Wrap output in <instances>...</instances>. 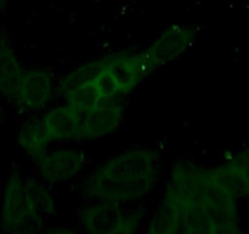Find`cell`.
<instances>
[{"mask_svg":"<svg viewBox=\"0 0 249 234\" xmlns=\"http://www.w3.org/2000/svg\"><path fill=\"white\" fill-rule=\"evenodd\" d=\"M215 177L239 200L249 198V171L232 160L213 167Z\"/></svg>","mask_w":249,"mask_h":234,"instance_id":"5bb4252c","label":"cell"},{"mask_svg":"<svg viewBox=\"0 0 249 234\" xmlns=\"http://www.w3.org/2000/svg\"><path fill=\"white\" fill-rule=\"evenodd\" d=\"M124 120V105L120 100H107L87 111H81L80 142L114 134Z\"/></svg>","mask_w":249,"mask_h":234,"instance_id":"9c48e42d","label":"cell"},{"mask_svg":"<svg viewBox=\"0 0 249 234\" xmlns=\"http://www.w3.org/2000/svg\"><path fill=\"white\" fill-rule=\"evenodd\" d=\"M160 176L159 155L137 147L124 150L93 169L82 183L87 201L136 205L153 192Z\"/></svg>","mask_w":249,"mask_h":234,"instance_id":"7a4b0ae2","label":"cell"},{"mask_svg":"<svg viewBox=\"0 0 249 234\" xmlns=\"http://www.w3.org/2000/svg\"><path fill=\"white\" fill-rule=\"evenodd\" d=\"M148 75L144 51L126 50L98 59L93 77L107 100H120L130 95Z\"/></svg>","mask_w":249,"mask_h":234,"instance_id":"277c9868","label":"cell"},{"mask_svg":"<svg viewBox=\"0 0 249 234\" xmlns=\"http://www.w3.org/2000/svg\"><path fill=\"white\" fill-rule=\"evenodd\" d=\"M18 143L21 149L33 160L39 159L52 144L47 135L40 118H30L21 126L18 135Z\"/></svg>","mask_w":249,"mask_h":234,"instance_id":"4fadbf2b","label":"cell"},{"mask_svg":"<svg viewBox=\"0 0 249 234\" xmlns=\"http://www.w3.org/2000/svg\"><path fill=\"white\" fill-rule=\"evenodd\" d=\"M38 178L47 184H60L77 178L86 167V154L78 148L47 150L35 161Z\"/></svg>","mask_w":249,"mask_h":234,"instance_id":"52a82bcc","label":"cell"},{"mask_svg":"<svg viewBox=\"0 0 249 234\" xmlns=\"http://www.w3.org/2000/svg\"><path fill=\"white\" fill-rule=\"evenodd\" d=\"M45 182L14 172L3 189L0 223L8 233L42 231L56 212L54 195Z\"/></svg>","mask_w":249,"mask_h":234,"instance_id":"3957f363","label":"cell"},{"mask_svg":"<svg viewBox=\"0 0 249 234\" xmlns=\"http://www.w3.org/2000/svg\"><path fill=\"white\" fill-rule=\"evenodd\" d=\"M4 117V111H3V107H1V105H0V121L3 120Z\"/></svg>","mask_w":249,"mask_h":234,"instance_id":"2e32d148","label":"cell"},{"mask_svg":"<svg viewBox=\"0 0 249 234\" xmlns=\"http://www.w3.org/2000/svg\"><path fill=\"white\" fill-rule=\"evenodd\" d=\"M52 143L80 142L81 111L69 104L52 107L40 117Z\"/></svg>","mask_w":249,"mask_h":234,"instance_id":"30bf717a","label":"cell"},{"mask_svg":"<svg viewBox=\"0 0 249 234\" xmlns=\"http://www.w3.org/2000/svg\"><path fill=\"white\" fill-rule=\"evenodd\" d=\"M197 35L198 30L192 26L175 25L162 31L144 50L149 72L161 70L186 54Z\"/></svg>","mask_w":249,"mask_h":234,"instance_id":"8992f818","label":"cell"},{"mask_svg":"<svg viewBox=\"0 0 249 234\" xmlns=\"http://www.w3.org/2000/svg\"><path fill=\"white\" fill-rule=\"evenodd\" d=\"M61 94L65 99L66 104L71 105L78 111H87V110L93 109L107 100L93 76L90 78L76 83L65 92H62Z\"/></svg>","mask_w":249,"mask_h":234,"instance_id":"7c38bea8","label":"cell"},{"mask_svg":"<svg viewBox=\"0 0 249 234\" xmlns=\"http://www.w3.org/2000/svg\"><path fill=\"white\" fill-rule=\"evenodd\" d=\"M56 92L54 75L48 68L32 67L25 71L14 102L21 111L39 112L49 106Z\"/></svg>","mask_w":249,"mask_h":234,"instance_id":"ba28073f","label":"cell"},{"mask_svg":"<svg viewBox=\"0 0 249 234\" xmlns=\"http://www.w3.org/2000/svg\"><path fill=\"white\" fill-rule=\"evenodd\" d=\"M143 219L144 212L140 207L104 201H87L78 212V226L88 233H136Z\"/></svg>","mask_w":249,"mask_h":234,"instance_id":"5b68a950","label":"cell"},{"mask_svg":"<svg viewBox=\"0 0 249 234\" xmlns=\"http://www.w3.org/2000/svg\"><path fill=\"white\" fill-rule=\"evenodd\" d=\"M241 200L215 177L213 167L182 161L172 167L147 233L232 234L242 229Z\"/></svg>","mask_w":249,"mask_h":234,"instance_id":"6da1fadb","label":"cell"},{"mask_svg":"<svg viewBox=\"0 0 249 234\" xmlns=\"http://www.w3.org/2000/svg\"><path fill=\"white\" fill-rule=\"evenodd\" d=\"M229 160H232V161L237 162L241 166H243L244 168L249 171V145L244 147L243 149H241L239 151H237L236 154L232 157H230Z\"/></svg>","mask_w":249,"mask_h":234,"instance_id":"9a60e30c","label":"cell"},{"mask_svg":"<svg viewBox=\"0 0 249 234\" xmlns=\"http://www.w3.org/2000/svg\"><path fill=\"white\" fill-rule=\"evenodd\" d=\"M1 3H3V0H0V5H1Z\"/></svg>","mask_w":249,"mask_h":234,"instance_id":"e0dca14e","label":"cell"},{"mask_svg":"<svg viewBox=\"0 0 249 234\" xmlns=\"http://www.w3.org/2000/svg\"><path fill=\"white\" fill-rule=\"evenodd\" d=\"M15 49L6 35H0V94L14 102L25 75Z\"/></svg>","mask_w":249,"mask_h":234,"instance_id":"8fae6325","label":"cell"}]
</instances>
